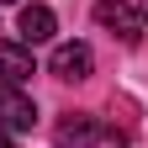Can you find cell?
Instances as JSON below:
<instances>
[{"label": "cell", "instance_id": "277c9868", "mask_svg": "<svg viewBox=\"0 0 148 148\" xmlns=\"http://www.w3.org/2000/svg\"><path fill=\"white\" fill-rule=\"evenodd\" d=\"M95 138H101V122L85 116V111H69V116L53 127V143H58V148H90Z\"/></svg>", "mask_w": 148, "mask_h": 148}, {"label": "cell", "instance_id": "ba28073f", "mask_svg": "<svg viewBox=\"0 0 148 148\" xmlns=\"http://www.w3.org/2000/svg\"><path fill=\"white\" fill-rule=\"evenodd\" d=\"M143 27H148V0H143Z\"/></svg>", "mask_w": 148, "mask_h": 148}, {"label": "cell", "instance_id": "52a82bcc", "mask_svg": "<svg viewBox=\"0 0 148 148\" xmlns=\"http://www.w3.org/2000/svg\"><path fill=\"white\" fill-rule=\"evenodd\" d=\"M0 148H16V143H11V138H5V127H0Z\"/></svg>", "mask_w": 148, "mask_h": 148}, {"label": "cell", "instance_id": "5b68a950", "mask_svg": "<svg viewBox=\"0 0 148 148\" xmlns=\"http://www.w3.org/2000/svg\"><path fill=\"white\" fill-rule=\"evenodd\" d=\"M32 74H37L32 48H21V42H0V85H21V79H32Z\"/></svg>", "mask_w": 148, "mask_h": 148}, {"label": "cell", "instance_id": "7a4b0ae2", "mask_svg": "<svg viewBox=\"0 0 148 148\" xmlns=\"http://www.w3.org/2000/svg\"><path fill=\"white\" fill-rule=\"evenodd\" d=\"M0 127L5 132H32L37 127V101L21 95L16 85H0Z\"/></svg>", "mask_w": 148, "mask_h": 148}, {"label": "cell", "instance_id": "8992f818", "mask_svg": "<svg viewBox=\"0 0 148 148\" xmlns=\"http://www.w3.org/2000/svg\"><path fill=\"white\" fill-rule=\"evenodd\" d=\"M53 27H58V21H53L48 5H21V42H27V48H32V42H48Z\"/></svg>", "mask_w": 148, "mask_h": 148}, {"label": "cell", "instance_id": "3957f363", "mask_svg": "<svg viewBox=\"0 0 148 148\" xmlns=\"http://www.w3.org/2000/svg\"><path fill=\"white\" fill-rule=\"evenodd\" d=\"M48 69L58 74V79H90V69H95V53H90L85 42H58L53 48Z\"/></svg>", "mask_w": 148, "mask_h": 148}, {"label": "cell", "instance_id": "9c48e42d", "mask_svg": "<svg viewBox=\"0 0 148 148\" xmlns=\"http://www.w3.org/2000/svg\"><path fill=\"white\" fill-rule=\"evenodd\" d=\"M0 5H11V0H0Z\"/></svg>", "mask_w": 148, "mask_h": 148}, {"label": "cell", "instance_id": "6da1fadb", "mask_svg": "<svg viewBox=\"0 0 148 148\" xmlns=\"http://www.w3.org/2000/svg\"><path fill=\"white\" fill-rule=\"evenodd\" d=\"M95 21H101L111 37H122L127 48H132L138 37H143V16L127 5V0H95Z\"/></svg>", "mask_w": 148, "mask_h": 148}]
</instances>
